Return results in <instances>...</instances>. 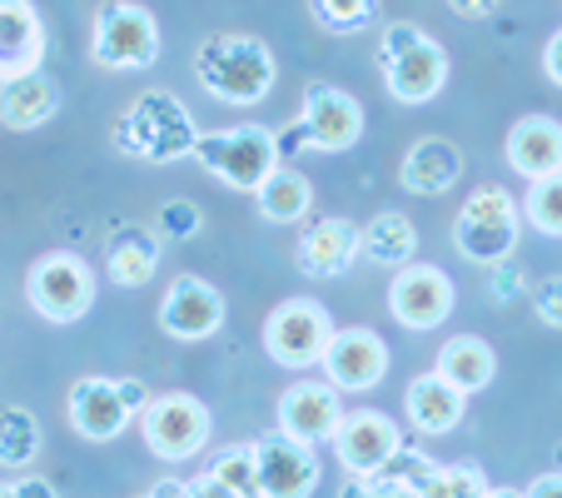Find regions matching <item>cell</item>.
I'll list each match as a JSON object with an SVG mask.
<instances>
[{"mask_svg": "<svg viewBox=\"0 0 562 498\" xmlns=\"http://www.w3.org/2000/svg\"><path fill=\"white\" fill-rule=\"evenodd\" d=\"M194 75L224 106H259L274 90V55L259 35H210L194 55Z\"/></svg>", "mask_w": 562, "mask_h": 498, "instance_id": "6da1fadb", "label": "cell"}, {"mask_svg": "<svg viewBox=\"0 0 562 498\" xmlns=\"http://www.w3.org/2000/svg\"><path fill=\"white\" fill-rule=\"evenodd\" d=\"M115 145L135 159H149V165H175V159L194 155L200 130H194L190 110H184L170 90H145V96L125 110V120H120Z\"/></svg>", "mask_w": 562, "mask_h": 498, "instance_id": "7a4b0ae2", "label": "cell"}, {"mask_svg": "<svg viewBox=\"0 0 562 498\" xmlns=\"http://www.w3.org/2000/svg\"><path fill=\"white\" fill-rule=\"evenodd\" d=\"M379 70H383V86H389L393 100L424 106L448 80V51L428 31L398 21V25H389L379 41Z\"/></svg>", "mask_w": 562, "mask_h": 498, "instance_id": "3957f363", "label": "cell"}, {"mask_svg": "<svg viewBox=\"0 0 562 498\" xmlns=\"http://www.w3.org/2000/svg\"><path fill=\"white\" fill-rule=\"evenodd\" d=\"M194 159L229 190H249L255 195L269 175L279 170V135L265 125H234V130H214V135H200L194 145Z\"/></svg>", "mask_w": 562, "mask_h": 498, "instance_id": "277c9868", "label": "cell"}, {"mask_svg": "<svg viewBox=\"0 0 562 498\" xmlns=\"http://www.w3.org/2000/svg\"><path fill=\"white\" fill-rule=\"evenodd\" d=\"M513 244H518V200L498 185H483L463 200L453 220V250L473 265H498V259H513Z\"/></svg>", "mask_w": 562, "mask_h": 498, "instance_id": "5b68a950", "label": "cell"}, {"mask_svg": "<svg viewBox=\"0 0 562 498\" xmlns=\"http://www.w3.org/2000/svg\"><path fill=\"white\" fill-rule=\"evenodd\" d=\"M145 403H149V394L139 379H100V374H90V379L70 384L65 409H70V424L80 439L110 444V439L125 434L135 413H145Z\"/></svg>", "mask_w": 562, "mask_h": 498, "instance_id": "8992f818", "label": "cell"}, {"mask_svg": "<svg viewBox=\"0 0 562 498\" xmlns=\"http://www.w3.org/2000/svg\"><path fill=\"white\" fill-rule=\"evenodd\" d=\"M363 135V110L349 90H334L324 80L304 90V110H299L294 135L279 140V155L289 150H324V155H339V150L359 145Z\"/></svg>", "mask_w": 562, "mask_h": 498, "instance_id": "52a82bcc", "label": "cell"}, {"mask_svg": "<svg viewBox=\"0 0 562 498\" xmlns=\"http://www.w3.org/2000/svg\"><path fill=\"white\" fill-rule=\"evenodd\" d=\"M334 340V319L324 305L314 299H284L279 309H269L265 319V350L274 364L284 369H308V364H324V350Z\"/></svg>", "mask_w": 562, "mask_h": 498, "instance_id": "ba28073f", "label": "cell"}, {"mask_svg": "<svg viewBox=\"0 0 562 498\" xmlns=\"http://www.w3.org/2000/svg\"><path fill=\"white\" fill-rule=\"evenodd\" d=\"M95 60L105 70H149L159 60V25L135 0H105L95 15Z\"/></svg>", "mask_w": 562, "mask_h": 498, "instance_id": "9c48e42d", "label": "cell"}, {"mask_svg": "<svg viewBox=\"0 0 562 498\" xmlns=\"http://www.w3.org/2000/svg\"><path fill=\"white\" fill-rule=\"evenodd\" d=\"M25 299L50 324H75V319H86V309L95 305V275H90L86 259H75V255H45L25 275Z\"/></svg>", "mask_w": 562, "mask_h": 498, "instance_id": "30bf717a", "label": "cell"}, {"mask_svg": "<svg viewBox=\"0 0 562 498\" xmlns=\"http://www.w3.org/2000/svg\"><path fill=\"white\" fill-rule=\"evenodd\" d=\"M139 434H145V449L155 458H170V464L190 458L210 439V409L194 394H159L139 413Z\"/></svg>", "mask_w": 562, "mask_h": 498, "instance_id": "8fae6325", "label": "cell"}, {"mask_svg": "<svg viewBox=\"0 0 562 498\" xmlns=\"http://www.w3.org/2000/svg\"><path fill=\"white\" fill-rule=\"evenodd\" d=\"M389 314L404 329H438L453 314V279L434 265H404L389 285Z\"/></svg>", "mask_w": 562, "mask_h": 498, "instance_id": "7c38bea8", "label": "cell"}, {"mask_svg": "<svg viewBox=\"0 0 562 498\" xmlns=\"http://www.w3.org/2000/svg\"><path fill=\"white\" fill-rule=\"evenodd\" d=\"M389 374V344L373 329H334L329 350H324V379L339 394H363Z\"/></svg>", "mask_w": 562, "mask_h": 498, "instance_id": "4fadbf2b", "label": "cell"}, {"mask_svg": "<svg viewBox=\"0 0 562 498\" xmlns=\"http://www.w3.org/2000/svg\"><path fill=\"white\" fill-rule=\"evenodd\" d=\"M159 324H165L170 340H184V344L210 340V334H220V324H224V295L200 275L170 279L165 305H159Z\"/></svg>", "mask_w": 562, "mask_h": 498, "instance_id": "5bb4252c", "label": "cell"}, {"mask_svg": "<svg viewBox=\"0 0 562 498\" xmlns=\"http://www.w3.org/2000/svg\"><path fill=\"white\" fill-rule=\"evenodd\" d=\"M255 458H259V494L265 498H308L318 484V458H314V444L294 434H269L255 444Z\"/></svg>", "mask_w": 562, "mask_h": 498, "instance_id": "9a60e30c", "label": "cell"}, {"mask_svg": "<svg viewBox=\"0 0 562 498\" xmlns=\"http://www.w3.org/2000/svg\"><path fill=\"white\" fill-rule=\"evenodd\" d=\"M334 449H339V464L349 468L353 478H369V474H379V468L389 464L398 449H404V434H398V424H393V419L363 409V413H349V419L339 424Z\"/></svg>", "mask_w": 562, "mask_h": 498, "instance_id": "2e32d148", "label": "cell"}, {"mask_svg": "<svg viewBox=\"0 0 562 498\" xmlns=\"http://www.w3.org/2000/svg\"><path fill=\"white\" fill-rule=\"evenodd\" d=\"M344 424V403H339V389L334 384H289L284 399H279V429L294 439H304V444H324V439H334Z\"/></svg>", "mask_w": 562, "mask_h": 498, "instance_id": "e0dca14e", "label": "cell"}, {"mask_svg": "<svg viewBox=\"0 0 562 498\" xmlns=\"http://www.w3.org/2000/svg\"><path fill=\"white\" fill-rule=\"evenodd\" d=\"M45 25L31 0H0V86L41 70Z\"/></svg>", "mask_w": 562, "mask_h": 498, "instance_id": "ac0fdd59", "label": "cell"}, {"mask_svg": "<svg viewBox=\"0 0 562 498\" xmlns=\"http://www.w3.org/2000/svg\"><path fill=\"white\" fill-rule=\"evenodd\" d=\"M359 230H353L349 220H318L304 230V240H299L294 259L299 269H304L308 279H339L344 269L359 259Z\"/></svg>", "mask_w": 562, "mask_h": 498, "instance_id": "d6986e66", "label": "cell"}, {"mask_svg": "<svg viewBox=\"0 0 562 498\" xmlns=\"http://www.w3.org/2000/svg\"><path fill=\"white\" fill-rule=\"evenodd\" d=\"M508 165L528 180H542V175L562 170V125L552 115H522L518 125L508 130V145H503Z\"/></svg>", "mask_w": 562, "mask_h": 498, "instance_id": "ffe728a7", "label": "cell"}, {"mask_svg": "<svg viewBox=\"0 0 562 498\" xmlns=\"http://www.w3.org/2000/svg\"><path fill=\"white\" fill-rule=\"evenodd\" d=\"M458 175H463V155H458L453 140H438V135L418 140L404 155V165H398V185H404L408 195H428V200L453 190Z\"/></svg>", "mask_w": 562, "mask_h": 498, "instance_id": "44dd1931", "label": "cell"}, {"mask_svg": "<svg viewBox=\"0 0 562 498\" xmlns=\"http://www.w3.org/2000/svg\"><path fill=\"white\" fill-rule=\"evenodd\" d=\"M463 399L468 394H458L443 374H418V379L408 384V424H414L418 434H448V429H458V419H463Z\"/></svg>", "mask_w": 562, "mask_h": 498, "instance_id": "7402d4cb", "label": "cell"}, {"mask_svg": "<svg viewBox=\"0 0 562 498\" xmlns=\"http://www.w3.org/2000/svg\"><path fill=\"white\" fill-rule=\"evenodd\" d=\"M60 96H55L50 75H21V80H5L0 86V125L5 130H35L55 115Z\"/></svg>", "mask_w": 562, "mask_h": 498, "instance_id": "603a6c76", "label": "cell"}, {"mask_svg": "<svg viewBox=\"0 0 562 498\" xmlns=\"http://www.w3.org/2000/svg\"><path fill=\"white\" fill-rule=\"evenodd\" d=\"M434 374H443V379L453 384L458 394H477V389H488V384H493V374H498V359H493V350L483 340H473V334H458V340H448L443 350H438Z\"/></svg>", "mask_w": 562, "mask_h": 498, "instance_id": "cb8c5ba5", "label": "cell"}, {"mask_svg": "<svg viewBox=\"0 0 562 498\" xmlns=\"http://www.w3.org/2000/svg\"><path fill=\"white\" fill-rule=\"evenodd\" d=\"M159 265V234H149L145 224H125L110 234V279L125 289H139L155 279Z\"/></svg>", "mask_w": 562, "mask_h": 498, "instance_id": "d4e9b609", "label": "cell"}, {"mask_svg": "<svg viewBox=\"0 0 562 498\" xmlns=\"http://www.w3.org/2000/svg\"><path fill=\"white\" fill-rule=\"evenodd\" d=\"M359 250H363V259H373V265L404 269V265H414L418 230L404 220V214L383 210V214H373V220L359 230Z\"/></svg>", "mask_w": 562, "mask_h": 498, "instance_id": "484cf974", "label": "cell"}, {"mask_svg": "<svg viewBox=\"0 0 562 498\" xmlns=\"http://www.w3.org/2000/svg\"><path fill=\"white\" fill-rule=\"evenodd\" d=\"M255 200H259V214H265L269 224H299L308 214V204H314V185H308L299 170L279 165V170L255 190Z\"/></svg>", "mask_w": 562, "mask_h": 498, "instance_id": "4316f807", "label": "cell"}, {"mask_svg": "<svg viewBox=\"0 0 562 498\" xmlns=\"http://www.w3.org/2000/svg\"><path fill=\"white\" fill-rule=\"evenodd\" d=\"M35 454H41V424H35V413L5 403V409H0V464L25 468V464H35Z\"/></svg>", "mask_w": 562, "mask_h": 498, "instance_id": "83f0119b", "label": "cell"}, {"mask_svg": "<svg viewBox=\"0 0 562 498\" xmlns=\"http://www.w3.org/2000/svg\"><path fill=\"white\" fill-rule=\"evenodd\" d=\"M488 494V478L473 464H434L428 478L418 484V498H483Z\"/></svg>", "mask_w": 562, "mask_h": 498, "instance_id": "f1b7e54d", "label": "cell"}, {"mask_svg": "<svg viewBox=\"0 0 562 498\" xmlns=\"http://www.w3.org/2000/svg\"><path fill=\"white\" fill-rule=\"evenodd\" d=\"M522 210H528V224L542 234H552V240H562V170L542 175V180H532L528 200H522Z\"/></svg>", "mask_w": 562, "mask_h": 498, "instance_id": "f546056e", "label": "cell"}, {"mask_svg": "<svg viewBox=\"0 0 562 498\" xmlns=\"http://www.w3.org/2000/svg\"><path fill=\"white\" fill-rule=\"evenodd\" d=\"M210 474L220 478L224 488H234L239 498H265V494H259V458H255V444H234V449H224V454L214 458Z\"/></svg>", "mask_w": 562, "mask_h": 498, "instance_id": "4dcf8cb0", "label": "cell"}, {"mask_svg": "<svg viewBox=\"0 0 562 498\" xmlns=\"http://www.w3.org/2000/svg\"><path fill=\"white\" fill-rule=\"evenodd\" d=\"M373 11H379V0H314L318 25H329V31H359L373 21Z\"/></svg>", "mask_w": 562, "mask_h": 498, "instance_id": "1f68e13d", "label": "cell"}, {"mask_svg": "<svg viewBox=\"0 0 562 498\" xmlns=\"http://www.w3.org/2000/svg\"><path fill=\"white\" fill-rule=\"evenodd\" d=\"M194 230H200V210H194L190 200L165 204V214H159V234H165V240H190Z\"/></svg>", "mask_w": 562, "mask_h": 498, "instance_id": "d6a6232c", "label": "cell"}, {"mask_svg": "<svg viewBox=\"0 0 562 498\" xmlns=\"http://www.w3.org/2000/svg\"><path fill=\"white\" fill-rule=\"evenodd\" d=\"M532 309H538V319L548 329H562V275L542 279V285L532 289Z\"/></svg>", "mask_w": 562, "mask_h": 498, "instance_id": "836d02e7", "label": "cell"}, {"mask_svg": "<svg viewBox=\"0 0 562 498\" xmlns=\"http://www.w3.org/2000/svg\"><path fill=\"white\" fill-rule=\"evenodd\" d=\"M488 269H493V295H498V299H513L522 289L518 259H498V265H488Z\"/></svg>", "mask_w": 562, "mask_h": 498, "instance_id": "e575fe53", "label": "cell"}, {"mask_svg": "<svg viewBox=\"0 0 562 498\" xmlns=\"http://www.w3.org/2000/svg\"><path fill=\"white\" fill-rule=\"evenodd\" d=\"M542 70H548L552 86H562V31H552L548 45H542Z\"/></svg>", "mask_w": 562, "mask_h": 498, "instance_id": "d590c367", "label": "cell"}, {"mask_svg": "<svg viewBox=\"0 0 562 498\" xmlns=\"http://www.w3.org/2000/svg\"><path fill=\"white\" fill-rule=\"evenodd\" d=\"M190 498H239V494H234V488H224L214 474H200V478L190 484Z\"/></svg>", "mask_w": 562, "mask_h": 498, "instance_id": "8d00e7d4", "label": "cell"}, {"mask_svg": "<svg viewBox=\"0 0 562 498\" xmlns=\"http://www.w3.org/2000/svg\"><path fill=\"white\" fill-rule=\"evenodd\" d=\"M528 498H562V474H542V478H532L528 488H522Z\"/></svg>", "mask_w": 562, "mask_h": 498, "instance_id": "74e56055", "label": "cell"}, {"mask_svg": "<svg viewBox=\"0 0 562 498\" xmlns=\"http://www.w3.org/2000/svg\"><path fill=\"white\" fill-rule=\"evenodd\" d=\"M458 15H493L503 5V0H448Z\"/></svg>", "mask_w": 562, "mask_h": 498, "instance_id": "f35d334b", "label": "cell"}, {"mask_svg": "<svg viewBox=\"0 0 562 498\" xmlns=\"http://www.w3.org/2000/svg\"><path fill=\"white\" fill-rule=\"evenodd\" d=\"M149 498H190V484H184V478H159V484L149 488Z\"/></svg>", "mask_w": 562, "mask_h": 498, "instance_id": "ab89813d", "label": "cell"}, {"mask_svg": "<svg viewBox=\"0 0 562 498\" xmlns=\"http://www.w3.org/2000/svg\"><path fill=\"white\" fill-rule=\"evenodd\" d=\"M15 494H21V498H60L50 484H45V478H21V484H15Z\"/></svg>", "mask_w": 562, "mask_h": 498, "instance_id": "60d3db41", "label": "cell"}, {"mask_svg": "<svg viewBox=\"0 0 562 498\" xmlns=\"http://www.w3.org/2000/svg\"><path fill=\"white\" fill-rule=\"evenodd\" d=\"M483 498H528V494H522V488H488Z\"/></svg>", "mask_w": 562, "mask_h": 498, "instance_id": "b9f144b4", "label": "cell"}, {"mask_svg": "<svg viewBox=\"0 0 562 498\" xmlns=\"http://www.w3.org/2000/svg\"><path fill=\"white\" fill-rule=\"evenodd\" d=\"M0 498H21V494H15V484H0Z\"/></svg>", "mask_w": 562, "mask_h": 498, "instance_id": "7bdbcfd3", "label": "cell"}]
</instances>
